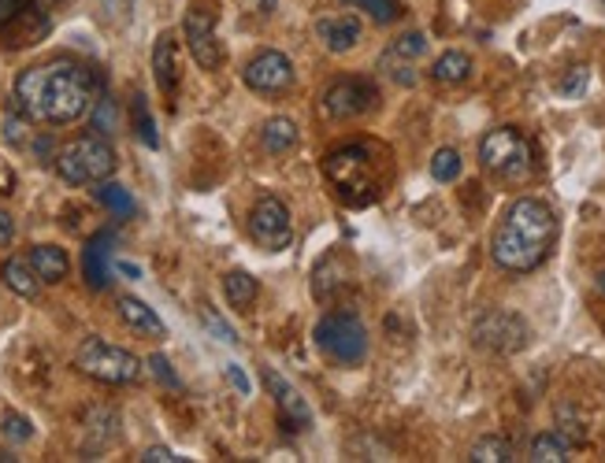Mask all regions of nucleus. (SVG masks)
<instances>
[{
	"mask_svg": "<svg viewBox=\"0 0 605 463\" xmlns=\"http://www.w3.org/2000/svg\"><path fill=\"white\" fill-rule=\"evenodd\" d=\"M26 260H30L34 275H38L41 283H49V286L63 283V278H67V271H71V260H67V252H63L60 245H34Z\"/></svg>",
	"mask_w": 605,
	"mask_h": 463,
	"instance_id": "obj_17",
	"label": "nucleus"
},
{
	"mask_svg": "<svg viewBox=\"0 0 605 463\" xmlns=\"http://www.w3.org/2000/svg\"><path fill=\"white\" fill-rule=\"evenodd\" d=\"M528 338L531 330L523 323V315L509 312V308H491L472 326V341L483 352H494V356H513V352H520L528 345Z\"/></svg>",
	"mask_w": 605,
	"mask_h": 463,
	"instance_id": "obj_8",
	"label": "nucleus"
},
{
	"mask_svg": "<svg viewBox=\"0 0 605 463\" xmlns=\"http://www.w3.org/2000/svg\"><path fill=\"white\" fill-rule=\"evenodd\" d=\"M75 367L86 378L104 386H134L141 378V360L134 352L120 349V345H108L104 338H86L75 352Z\"/></svg>",
	"mask_w": 605,
	"mask_h": 463,
	"instance_id": "obj_5",
	"label": "nucleus"
},
{
	"mask_svg": "<svg viewBox=\"0 0 605 463\" xmlns=\"http://www.w3.org/2000/svg\"><path fill=\"white\" fill-rule=\"evenodd\" d=\"M246 86L252 93H283V89L294 86V63L283 57V52L268 49V52H257L249 63H246Z\"/></svg>",
	"mask_w": 605,
	"mask_h": 463,
	"instance_id": "obj_12",
	"label": "nucleus"
},
{
	"mask_svg": "<svg viewBox=\"0 0 605 463\" xmlns=\"http://www.w3.org/2000/svg\"><path fill=\"white\" fill-rule=\"evenodd\" d=\"M264 386H268V393L275 397L279 412H283V423L291 426V430H305V426L312 423V412H309V404H305V397L297 393L279 371H272V367L264 371Z\"/></svg>",
	"mask_w": 605,
	"mask_h": 463,
	"instance_id": "obj_13",
	"label": "nucleus"
},
{
	"mask_svg": "<svg viewBox=\"0 0 605 463\" xmlns=\"http://www.w3.org/2000/svg\"><path fill=\"white\" fill-rule=\"evenodd\" d=\"M431 175H435V182H454L460 175V152L439 149L435 160H431Z\"/></svg>",
	"mask_w": 605,
	"mask_h": 463,
	"instance_id": "obj_32",
	"label": "nucleus"
},
{
	"mask_svg": "<svg viewBox=\"0 0 605 463\" xmlns=\"http://www.w3.org/2000/svg\"><path fill=\"white\" fill-rule=\"evenodd\" d=\"M152 78H157L160 93L175 97L178 89V45L171 34H160L152 45Z\"/></svg>",
	"mask_w": 605,
	"mask_h": 463,
	"instance_id": "obj_15",
	"label": "nucleus"
},
{
	"mask_svg": "<svg viewBox=\"0 0 605 463\" xmlns=\"http://www.w3.org/2000/svg\"><path fill=\"white\" fill-rule=\"evenodd\" d=\"M4 438L8 441H30L34 438V426H30V420H26V415H4Z\"/></svg>",
	"mask_w": 605,
	"mask_h": 463,
	"instance_id": "obj_33",
	"label": "nucleus"
},
{
	"mask_svg": "<svg viewBox=\"0 0 605 463\" xmlns=\"http://www.w3.org/2000/svg\"><path fill=\"white\" fill-rule=\"evenodd\" d=\"M557 245V215L539 197H520L505 208L491 234V260L509 275H528L543 267Z\"/></svg>",
	"mask_w": 605,
	"mask_h": 463,
	"instance_id": "obj_2",
	"label": "nucleus"
},
{
	"mask_svg": "<svg viewBox=\"0 0 605 463\" xmlns=\"http://www.w3.org/2000/svg\"><path fill=\"white\" fill-rule=\"evenodd\" d=\"M108 245H112V238H108V234H97V238L89 241L86 252H83V271H86L89 289H108V283H112V267H108Z\"/></svg>",
	"mask_w": 605,
	"mask_h": 463,
	"instance_id": "obj_18",
	"label": "nucleus"
},
{
	"mask_svg": "<svg viewBox=\"0 0 605 463\" xmlns=\"http://www.w3.org/2000/svg\"><path fill=\"white\" fill-rule=\"evenodd\" d=\"M131 115H134V134H138V138H141V145H149V149H157V145H160V134H157V123H152L149 104H146V97H141V93H134Z\"/></svg>",
	"mask_w": 605,
	"mask_h": 463,
	"instance_id": "obj_28",
	"label": "nucleus"
},
{
	"mask_svg": "<svg viewBox=\"0 0 605 463\" xmlns=\"http://www.w3.org/2000/svg\"><path fill=\"white\" fill-rule=\"evenodd\" d=\"M587 78H591V71L580 63V67L568 71V78H561V86H557V89H561V97H580L587 89Z\"/></svg>",
	"mask_w": 605,
	"mask_h": 463,
	"instance_id": "obj_36",
	"label": "nucleus"
},
{
	"mask_svg": "<svg viewBox=\"0 0 605 463\" xmlns=\"http://www.w3.org/2000/svg\"><path fill=\"white\" fill-rule=\"evenodd\" d=\"M38 12H45V8L30 4V0H0V34H8L12 26H23L26 20H34Z\"/></svg>",
	"mask_w": 605,
	"mask_h": 463,
	"instance_id": "obj_27",
	"label": "nucleus"
},
{
	"mask_svg": "<svg viewBox=\"0 0 605 463\" xmlns=\"http://www.w3.org/2000/svg\"><path fill=\"white\" fill-rule=\"evenodd\" d=\"M375 104H379V89H375V82H368V78H338L328 93H323V115L338 123L360 120V115H368Z\"/></svg>",
	"mask_w": 605,
	"mask_h": 463,
	"instance_id": "obj_10",
	"label": "nucleus"
},
{
	"mask_svg": "<svg viewBox=\"0 0 605 463\" xmlns=\"http://www.w3.org/2000/svg\"><path fill=\"white\" fill-rule=\"evenodd\" d=\"M120 275H126V278H141V267H134V263H120Z\"/></svg>",
	"mask_w": 605,
	"mask_h": 463,
	"instance_id": "obj_42",
	"label": "nucleus"
},
{
	"mask_svg": "<svg viewBox=\"0 0 605 463\" xmlns=\"http://www.w3.org/2000/svg\"><path fill=\"white\" fill-rule=\"evenodd\" d=\"M183 34H186V45H189V52H194V60L201 63L205 71L220 67L223 49H220V41H215V12L194 4L183 20Z\"/></svg>",
	"mask_w": 605,
	"mask_h": 463,
	"instance_id": "obj_11",
	"label": "nucleus"
},
{
	"mask_svg": "<svg viewBox=\"0 0 605 463\" xmlns=\"http://www.w3.org/2000/svg\"><path fill=\"white\" fill-rule=\"evenodd\" d=\"M94 130H97V134H112V130H115V104H112V97H101V101H97Z\"/></svg>",
	"mask_w": 605,
	"mask_h": 463,
	"instance_id": "obj_35",
	"label": "nucleus"
},
{
	"mask_svg": "<svg viewBox=\"0 0 605 463\" xmlns=\"http://www.w3.org/2000/svg\"><path fill=\"white\" fill-rule=\"evenodd\" d=\"M297 123L286 120V115H275V120L264 123V130H260V145H264L268 157H286V152L297 149Z\"/></svg>",
	"mask_w": 605,
	"mask_h": 463,
	"instance_id": "obj_20",
	"label": "nucleus"
},
{
	"mask_svg": "<svg viewBox=\"0 0 605 463\" xmlns=\"http://www.w3.org/2000/svg\"><path fill=\"white\" fill-rule=\"evenodd\" d=\"M138 460H141V463H183L186 456H175V452L164 449V445H157V449H146V452H141Z\"/></svg>",
	"mask_w": 605,
	"mask_h": 463,
	"instance_id": "obj_37",
	"label": "nucleus"
},
{
	"mask_svg": "<svg viewBox=\"0 0 605 463\" xmlns=\"http://www.w3.org/2000/svg\"><path fill=\"white\" fill-rule=\"evenodd\" d=\"M120 320L131 326L138 338H164L168 334L164 320H160L146 301H138V297H120Z\"/></svg>",
	"mask_w": 605,
	"mask_h": 463,
	"instance_id": "obj_16",
	"label": "nucleus"
},
{
	"mask_svg": "<svg viewBox=\"0 0 605 463\" xmlns=\"http://www.w3.org/2000/svg\"><path fill=\"white\" fill-rule=\"evenodd\" d=\"M0 278H4V286L12 289V293L26 297V301H34V297H38V289H41V278L34 275L30 260H20V256H12L4 267H0Z\"/></svg>",
	"mask_w": 605,
	"mask_h": 463,
	"instance_id": "obj_21",
	"label": "nucleus"
},
{
	"mask_svg": "<svg viewBox=\"0 0 605 463\" xmlns=\"http://www.w3.org/2000/svg\"><path fill=\"white\" fill-rule=\"evenodd\" d=\"M209 326H212L215 334H220V341H227V345H234V341H238V334H234L231 326H223L220 320H215V315H209Z\"/></svg>",
	"mask_w": 605,
	"mask_h": 463,
	"instance_id": "obj_40",
	"label": "nucleus"
},
{
	"mask_svg": "<svg viewBox=\"0 0 605 463\" xmlns=\"http://www.w3.org/2000/svg\"><path fill=\"white\" fill-rule=\"evenodd\" d=\"M598 289H602V293H605V271H602V275H598Z\"/></svg>",
	"mask_w": 605,
	"mask_h": 463,
	"instance_id": "obj_43",
	"label": "nucleus"
},
{
	"mask_svg": "<svg viewBox=\"0 0 605 463\" xmlns=\"http://www.w3.org/2000/svg\"><path fill=\"white\" fill-rule=\"evenodd\" d=\"M480 163L502 182H528L535 175V145L523 138L517 126H498V130L483 134Z\"/></svg>",
	"mask_w": 605,
	"mask_h": 463,
	"instance_id": "obj_4",
	"label": "nucleus"
},
{
	"mask_svg": "<svg viewBox=\"0 0 605 463\" xmlns=\"http://www.w3.org/2000/svg\"><path fill=\"white\" fill-rule=\"evenodd\" d=\"M323 175L334 186L342 204L368 208L379 197V160L368 141L338 145L323 157Z\"/></svg>",
	"mask_w": 605,
	"mask_h": 463,
	"instance_id": "obj_3",
	"label": "nucleus"
},
{
	"mask_svg": "<svg viewBox=\"0 0 605 463\" xmlns=\"http://www.w3.org/2000/svg\"><path fill=\"white\" fill-rule=\"evenodd\" d=\"M94 193H97V201H101V204L108 208V212L115 215V220H131V215H134V197L126 193L120 182H108V178L97 182Z\"/></svg>",
	"mask_w": 605,
	"mask_h": 463,
	"instance_id": "obj_24",
	"label": "nucleus"
},
{
	"mask_svg": "<svg viewBox=\"0 0 605 463\" xmlns=\"http://www.w3.org/2000/svg\"><path fill=\"white\" fill-rule=\"evenodd\" d=\"M15 112L30 123L67 126L78 123L97 101V75L86 63L57 57L49 63H34L15 78Z\"/></svg>",
	"mask_w": 605,
	"mask_h": 463,
	"instance_id": "obj_1",
	"label": "nucleus"
},
{
	"mask_svg": "<svg viewBox=\"0 0 605 463\" xmlns=\"http://www.w3.org/2000/svg\"><path fill=\"white\" fill-rule=\"evenodd\" d=\"M223 293H227L231 308H238V312H249V304L257 301L260 286H257V278L246 275V271H227V275H223Z\"/></svg>",
	"mask_w": 605,
	"mask_h": 463,
	"instance_id": "obj_23",
	"label": "nucleus"
},
{
	"mask_svg": "<svg viewBox=\"0 0 605 463\" xmlns=\"http://www.w3.org/2000/svg\"><path fill=\"white\" fill-rule=\"evenodd\" d=\"M227 375H231V383H234V389H238V393H249V378L242 375V367H238V363H231V367H227Z\"/></svg>",
	"mask_w": 605,
	"mask_h": 463,
	"instance_id": "obj_39",
	"label": "nucleus"
},
{
	"mask_svg": "<svg viewBox=\"0 0 605 463\" xmlns=\"http://www.w3.org/2000/svg\"><path fill=\"white\" fill-rule=\"evenodd\" d=\"M349 4H357L360 12H368L375 23H397V15H402V0H349Z\"/></svg>",
	"mask_w": 605,
	"mask_h": 463,
	"instance_id": "obj_29",
	"label": "nucleus"
},
{
	"mask_svg": "<svg viewBox=\"0 0 605 463\" xmlns=\"http://www.w3.org/2000/svg\"><path fill=\"white\" fill-rule=\"evenodd\" d=\"M346 283H349L346 263H342L338 252H331V256L312 271V297H316V301H331V297L338 293Z\"/></svg>",
	"mask_w": 605,
	"mask_h": 463,
	"instance_id": "obj_19",
	"label": "nucleus"
},
{
	"mask_svg": "<svg viewBox=\"0 0 605 463\" xmlns=\"http://www.w3.org/2000/svg\"><path fill=\"white\" fill-rule=\"evenodd\" d=\"M4 138L12 141V145H15V141H23V123L8 120V123H4Z\"/></svg>",
	"mask_w": 605,
	"mask_h": 463,
	"instance_id": "obj_41",
	"label": "nucleus"
},
{
	"mask_svg": "<svg viewBox=\"0 0 605 463\" xmlns=\"http://www.w3.org/2000/svg\"><path fill=\"white\" fill-rule=\"evenodd\" d=\"M472 57L468 52H442V57L435 60V67H431V75H435V82H446V86H460V82L472 78Z\"/></svg>",
	"mask_w": 605,
	"mask_h": 463,
	"instance_id": "obj_22",
	"label": "nucleus"
},
{
	"mask_svg": "<svg viewBox=\"0 0 605 463\" xmlns=\"http://www.w3.org/2000/svg\"><path fill=\"white\" fill-rule=\"evenodd\" d=\"M316 345L342 367H357L368 356V330L354 312H331L316 323Z\"/></svg>",
	"mask_w": 605,
	"mask_h": 463,
	"instance_id": "obj_7",
	"label": "nucleus"
},
{
	"mask_svg": "<svg viewBox=\"0 0 605 463\" xmlns=\"http://www.w3.org/2000/svg\"><path fill=\"white\" fill-rule=\"evenodd\" d=\"M316 34L328 45V52H349L360 41V20L357 15H323L316 20Z\"/></svg>",
	"mask_w": 605,
	"mask_h": 463,
	"instance_id": "obj_14",
	"label": "nucleus"
},
{
	"mask_svg": "<svg viewBox=\"0 0 605 463\" xmlns=\"http://www.w3.org/2000/svg\"><path fill=\"white\" fill-rule=\"evenodd\" d=\"M57 171L67 186H97V182L115 175V152L104 138L89 134V138L71 141L67 149L60 152Z\"/></svg>",
	"mask_w": 605,
	"mask_h": 463,
	"instance_id": "obj_6",
	"label": "nucleus"
},
{
	"mask_svg": "<svg viewBox=\"0 0 605 463\" xmlns=\"http://www.w3.org/2000/svg\"><path fill=\"white\" fill-rule=\"evenodd\" d=\"M423 52H428V38H423V34H405V38H397L391 45L386 60H417Z\"/></svg>",
	"mask_w": 605,
	"mask_h": 463,
	"instance_id": "obj_30",
	"label": "nucleus"
},
{
	"mask_svg": "<svg viewBox=\"0 0 605 463\" xmlns=\"http://www.w3.org/2000/svg\"><path fill=\"white\" fill-rule=\"evenodd\" d=\"M568 449H572V445H568L565 434L550 430V434H539V438L531 441V460H535V463H565Z\"/></svg>",
	"mask_w": 605,
	"mask_h": 463,
	"instance_id": "obj_25",
	"label": "nucleus"
},
{
	"mask_svg": "<svg viewBox=\"0 0 605 463\" xmlns=\"http://www.w3.org/2000/svg\"><path fill=\"white\" fill-rule=\"evenodd\" d=\"M12 238H15V220L4 212V208H0V249H8Z\"/></svg>",
	"mask_w": 605,
	"mask_h": 463,
	"instance_id": "obj_38",
	"label": "nucleus"
},
{
	"mask_svg": "<svg viewBox=\"0 0 605 463\" xmlns=\"http://www.w3.org/2000/svg\"><path fill=\"white\" fill-rule=\"evenodd\" d=\"M249 234L257 238L260 249H268V252L291 249L294 245V223H291L286 204L279 201V197H260L249 212Z\"/></svg>",
	"mask_w": 605,
	"mask_h": 463,
	"instance_id": "obj_9",
	"label": "nucleus"
},
{
	"mask_svg": "<svg viewBox=\"0 0 605 463\" xmlns=\"http://www.w3.org/2000/svg\"><path fill=\"white\" fill-rule=\"evenodd\" d=\"M149 371H152V375H157L164 386H171V389H183V383H178V375H175V367H171V360H168V356H160V352H152V356H149Z\"/></svg>",
	"mask_w": 605,
	"mask_h": 463,
	"instance_id": "obj_34",
	"label": "nucleus"
},
{
	"mask_svg": "<svg viewBox=\"0 0 605 463\" xmlns=\"http://www.w3.org/2000/svg\"><path fill=\"white\" fill-rule=\"evenodd\" d=\"M468 460L472 463H509L513 460V445L498 438V434H486L472 445V452H468Z\"/></svg>",
	"mask_w": 605,
	"mask_h": 463,
	"instance_id": "obj_26",
	"label": "nucleus"
},
{
	"mask_svg": "<svg viewBox=\"0 0 605 463\" xmlns=\"http://www.w3.org/2000/svg\"><path fill=\"white\" fill-rule=\"evenodd\" d=\"M557 423H561V430L557 434H565L568 438V445H583L587 441V426H583V420L580 415L572 412V404H557Z\"/></svg>",
	"mask_w": 605,
	"mask_h": 463,
	"instance_id": "obj_31",
	"label": "nucleus"
}]
</instances>
